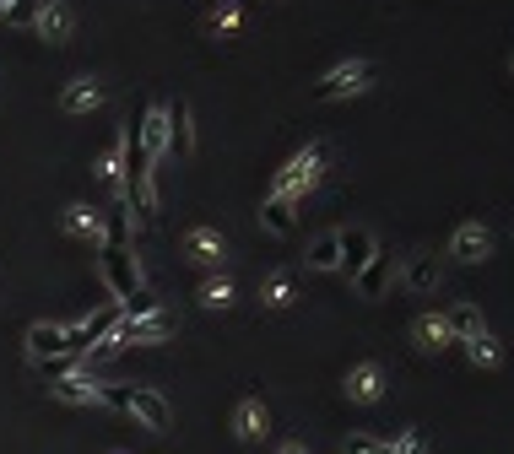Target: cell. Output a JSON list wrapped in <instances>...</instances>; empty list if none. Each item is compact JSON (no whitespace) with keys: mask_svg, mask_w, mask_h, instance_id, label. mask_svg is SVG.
Segmentation results:
<instances>
[{"mask_svg":"<svg viewBox=\"0 0 514 454\" xmlns=\"http://www.w3.org/2000/svg\"><path fill=\"white\" fill-rule=\"evenodd\" d=\"M331 157H336L331 141L298 146V152L271 173V195H276V200H293V206H298V200L309 195V190H320V179H325V168H331Z\"/></svg>","mask_w":514,"mask_h":454,"instance_id":"cell-1","label":"cell"},{"mask_svg":"<svg viewBox=\"0 0 514 454\" xmlns=\"http://www.w3.org/2000/svg\"><path fill=\"white\" fill-rule=\"evenodd\" d=\"M379 65L374 60H336L331 71L314 82V103H347V98H363L374 87Z\"/></svg>","mask_w":514,"mask_h":454,"instance_id":"cell-2","label":"cell"},{"mask_svg":"<svg viewBox=\"0 0 514 454\" xmlns=\"http://www.w3.org/2000/svg\"><path fill=\"white\" fill-rule=\"evenodd\" d=\"M98 276H103V287H109V303H120V309L136 298V292H147L136 249H109V244H103L98 249Z\"/></svg>","mask_w":514,"mask_h":454,"instance_id":"cell-3","label":"cell"},{"mask_svg":"<svg viewBox=\"0 0 514 454\" xmlns=\"http://www.w3.org/2000/svg\"><path fill=\"white\" fill-rule=\"evenodd\" d=\"M179 260L184 265H195V271H222V260H228V238L217 233V227H206V222H195V227H184V238H179Z\"/></svg>","mask_w":514,"mask_h":454,"instance_id":"cell-4","label":"cell"},{"mask_svg":"<svg viewBox=\"0 0 514 454\" xmlns=\"http://www.w3.org/2000/svg\"><path fill=\"white\" fill-rule=\"evenodd\" d=\"M136 136V146H141V157L157 168L168 157V98H152L147 109H141V125L130 130Z\"/></svg>","mask_w":514,"mask_h":454,"instance_id":"cell-5","label":"cell"},{"mask_svg":"<svg viewBox=\"0 0 514 454\" xmlns=\"http://www.w3.org/2000/svg\"><path fill=\"white\" fill-rule=\"evenodd\" d=\"M395 282H401L406 292H417V298H433L444 282V271H439V255H428V249H417V255H406V265L395 271Z\"/></svg>","mask_w":514,"mask_h":454,"instance_id":"cell-6","label":"cell"},{"mask_svg":"<svg viewBox=\"0 0 514 454\" xmlns=\"http://www.w3.org/2000/svg\"><path fill=\"white\" fill-rule=\"evenodd\" d=\"M450 255L460 265H482V260H493V233H487V222H460L455 233H450Z\"/></svg>","mask_w":514,"mask_h":454,"instance_id":"cell-7","label":"cell"},{"mask_svg":"<svg viewBox=\"0 0 514 454\" xmlns=\"http://www.w3.org/2000/svg\"><path fill=\"white\" fill-rule=\"evenodd\" d=\"M233 433H239V444H266L271 438V406L260 395H244L239 406H233Z\"/></svg>","mask_w":514,"mask_h":454,"instance_id":"cell-8","label":"cell"},{"mask_svg":"<svg viewBox=\"0 0 514 454\" xmlns=\"http://www.w3.org/2000/svg\"><path fill=\"white\" fill-rule=\"evenodd\" d=\"M336 238H341V265L336 271L347 276V282H358V271L368 260H374V233H368V227H336Z\"/></svg>","mask_w":514,"mask_h":454,"instance_id":"cell-9","label":"cell"},{"mask_svg":"<svg viewBox=\"0 0 514 454\" xmlns=\"http://www.w3.org/2000/svg\"><path fill=\"white\" fill-rule=\"evenodd\" d=\"M76 28V11L71 0H38V17H33V33L44 38V44H65Z\"/></svg>","mask_w":514,"mask_h":454,"instance_id":"cell-10","label":"cell"},{"mask_svg":"<svg viewBox=\"0 0 514 454\" xmlns=\"http://www.w3.org/2000/svg\"><path fill=\"white\" fill-rule=\"evenodd\" d=\"M125 325H130V341L136 346H163V341H174V314L157 303V309L147 314H125Z\"/></svg>","mask_w":514,"mask_h":454,"instance_id":"cell-11","label":"cell"},{"mask_svg":"<svg viewBox=\"0 0 514 454\" xmlns=\"http://www.w3.org/2000/svg\"><path fill=\"white\" fill-rule=\"evenodd\" d=\"M49 395L60 406H103V384L92 373H65V379H49Z\"/></svg>","mask_w":514,"mask_h":454,"instance_id":"cell-12","label":"cell"},{"mask_svg":"<svg viewBox=\"0 0 514 454\" xmlns=\"http://www.w3.org/2000/svg\"><path fill=\"white\" fill-rule=\"evenodd\" d=\"M341 390H347L352 406H379V400H385V368H379V363H358L347 373Z\"/></svg>","mask_w":514,"mask_h":454,"instance_id":"cell-13","label":"cell"},{"mask_svg":"<svg viewBox=\"0 0 514 454\" xmlns=\"http://www.w3.org/2000/svg\"><path fill=\"white\" fill-rule=\"evenodd\" d=\"M168 152H174V157L195 152V109H190V98L168 103Z\"/></svg>","mask_w":514,"mask_h":454,"instance_id":"cell-14","label":"cell"},{"mask_svg":"<svg viewBox=\"0 0 514 454\" xmlns=\"http://www.w3.org/2000/svg\"><path fill=\"white\" fill-rule=\"evenodd\" d=\"M390 282H395V255H385V249H374V260H368L363 271H358V282H352V292H358V298H385Z\"/></svg>","mask_w":514,"mask_h":454,"instance_id":"cell-15","label":"cell"},{"mask_svg":"<svg viewBox=\"0 0 514 454\" xmlns=\"http://www.w3.org/2000/svg\"><path fill=\"white\" fill-rule=\"evenodd\" d=\"M60 227H65L71 238H87V244L103 249V206H87V200H76V206H65Z\"/></svg>","mask_w":514,"mask_h":454,"instance_id":"cell-16","label":"cell"},{"mask_svg":"<svg viewBox=\"0 0 514 454\" xmlns=\"http://www.w3.org/2000/svg\"><path fill=\"white\" fill-rule=\"evenodd\" d=\"M125 141H130V125H125L109 146H103L98 168H92V179H98L103 190H114V195H120V184H125Z\"/></svg>","mask_w":514,"mask_h":454,"instance_id":"cell-17","label":"cell"},{"mask_svg":"<svg viewBox=\"0 0 514 454\" xmlns=\"http://www.w3.org/2000/svg\"><path fill=\"white\" fill-rule=\"evenodd\" d=\"M412 341H417V352H444L455 336H450V319H444L439 309H423L412 319Z\"/></svg>","mask_w":514,"mask_h":454,"instance_id":"cell-18","label":"cell"},{"mask_svg":"<svg viewBox=\"0 0 514 454\" xmlns=\"http://www.w3.org/2000/svg\"><path fill=\"white\" fill-rule=\"evenodd\" d=\"M28 357H33V363H49V357H71V352H65V325H49V319L28 325Z\"/></svg>","mask_w":514,"mask_h":454,"instance_id":"cell-19","label":"cell"},{"mask_svg":"<svg viewBox=\"0 0 514 454\" xmlns=\"http://www.w3.org/2000/svg\"><path fill=\"white\" fill-rule=\"evenodd\" d=\"M98 103H103L98 76H76V82H65V92H60V114H92Z\"/></svg>","mask_w":514,"mask_h":454,"instance_id":"cell-20","label":"cell"},{"mask_svg":"<svg viewBox=\"0 0 514 454\" xmlns=\"http://www.w3.org/2000/svg\"><path fill=\"white\" fill-rule=\"evenodd\" d=\"M260 227H266L271 238H293L298 233V206H293V200L266 195V200H260Z\"/></svg>","mask_w":514,"mask_h":454,"instance_id":"cell-21","label":"cell"},{"mask_svg":"<svg viewBox=\"0 0 514 454\" xmlns=\"http://www.w3.org/2000/svg\"><path fill=\"white\" fill-rule=\"evenodd\" d=\"M460 346H466V363H471V368H482V373L504 368V341H498L493 330H477V336L460 341Z\"/></svg>","mask_w":514,"mask_h":454,"instance_id":"cell-22","label":"cell"},{"mask_svg":"<svg viewBox=\"0 0 514 454\" xmlns=\"http://www.w3.org/2000/svg\"><path fill=\"white\" fill-rule=\"evenodd\" d=\"M444 319H450V336H455V341H471L477 330H487L482 309H477V303H466V298L450 303V309H444Z\"/></svg>","mask_w":514,"mask_h":454,"instance_id":"cell-23","label":"cell"},{"mask_svg":"<svg viewBox=\"0 0 514 454\" xmlns=\"http://www.w3.org/2000/svg\"><path fill=\"white\" fill-rule=\"evenodd\" d=\"M303 265H309V271H325V276H331L336 265H341V238H336V233L309 238V255H303Z\"/></svg>","mask_w":514,"mask_h":454,"instance_id":"cell-24","label":"cell"},{"mask_svg":"<svg viewBox=\"0 0 514 454\" xmlns=\"http://www.w3.org/2000/svg\"><path fill=\"white\" fill-rule=\"evenodd\" d=\"M206 33H212V38H233V33H239V0H212V6H206Z\"/></svg>","mask_w":514,"mask_h":454,"instance_id":"cell-25","label":"cell"},{"mask_svg":"<svg viewBox=\"0 0 514 454\" xmlns=\"http://www.w3.org/2000/svg\"><path fill=\"white\" fill-rule=\"evenodd\" d=\"M195 303H201V309L206 314H217V309H228V303H233V282H228V276H206V282L201 287H195Z\"/></svg>","mask_w":514,"mask_h":454,"instance_id":"cell-26","label":"cell"},{"mask_svg":"<svg viewBox=\"0 0 514 454\" xmlns=\"http://www.w3.org/2000/svg\"><path fill=\"white\" fill-rule=\"evenodd\" d=\"M293 298H298L293 276H266V282H260V303H266V309H293Z\"/></svg>","mask_w":514,"mask_h":454,"instance_id":"cell-27","label":"cell"},{"mask_svg":"<svg viewBox=\"0 0 514 454\" xmlns=\"http://www.w3.org/2000/svg\"><path fill=\"white\" fill-rule=\"evenodd\" d=\"M390 454H428V438L417 433V427H395V433H385Z\"/></svg>","mask_w":514,"mask_h":454,"instance_id":"cell-28","label":"cell"},{"mask_svg":"<svg viewBox=\"0 0 514 454\" xmlns=\"http://www.w3.org/2000/svg\"><path fill=\"white\" fill-rule=\"evenodd\" d=\"M341 454H390V444H385V433H347Z\"/></svg>","mask_w":514,"mask_h":454,"instance_id":"cell-29","label":"cell"},{"mask_svg":"<svg viewBox=\"0 0 514 454\" xmlns=\"http://www.w3.org/2000/svg\"><path fill=\"white\" fill-rule=\"evenodd\" d=\"M0 17H6V22H33V17H38V0H11Z\"/></svg>","mask_w":514,"mask_h":454,"instance_id":"cell-30","label":"cell"},{"mask_svg":"<svg viewBox=\"0 0 514 454\" xmlns=\"http://www.w3.org/2000/svg\"><path fill=\"white\" fill-rule=\"evenodd\" d=\"M276 454H309L303 444H276Z\"/></svg>","mask_w":514,"mask_h":454,"instance_id":"cell-31","label":"cell"},{"mask_svg":"<svg viewBox=\"0 0 514 454\" xmlns=\"http://www.w3.org/2000/svg\"><path fill=\"white\" fill-rule=\"evenodd\" d=\"M509 71H514V55H509Z\"/></svg>","mask_w":514,"mask_h":454,"instance_id":"cell-32","label":"cell"}]
</instances>
